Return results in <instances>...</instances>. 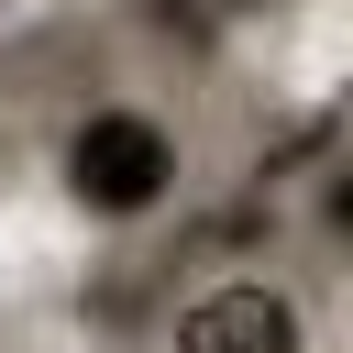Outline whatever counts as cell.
<instances>
[{
    "label": "cell",
    "instance_id": "1",
    "mask_svg": "<svg viewBox=\"0 0 353 353\" xmlns=\"http://www.w3.org/2000/svg\"><path fill=\"white\" fill-rule=\"evenodd\" d=\"M66 199L77 210H99V221H143L165 188H176V132L154 121V110H88L77 132H66Z\"/></svg>",
    "mask_w": 353,
    "mask_h": 353
},
{
    "label": "cell",
    "instance_id": "2",
    "mask_svg": "<svg viewBox=\"0 0 353 353\" xmlns=\"http://www.w3.org/2000/svg\"><path fill=\"white\" fill-rule=\"evenodd\" d=\"M298 342H309V320L265 276H221L176 309V353H298Z\"/></svg>",
    "mask_w": 353,
    "mask_h": 353
}]
</instances>
